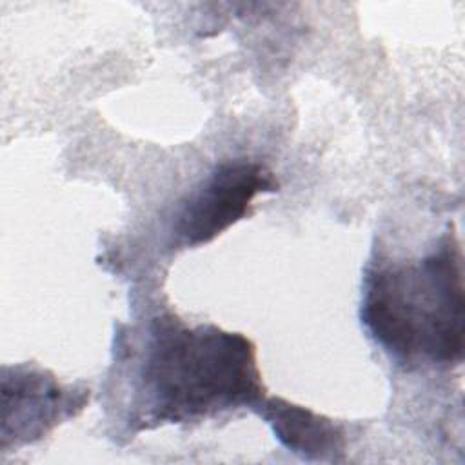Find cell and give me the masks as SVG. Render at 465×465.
Listing matches in <instances>:
<instances>
[{
    "label": "cell",
    "mask_w": 465,
    "mask_h": 465,
    "mask_svg": "<svg viewBox=\"0 0 465 465\" xmlns=\"http://www.w3.org/2000/svg\"><path fill=\"white\" fill-rule=\"evenodd\" d=\"M361 322L369 334L407 365H456L463 358L465 294L461 251L447 236L416 262L371 267Z\"/></svg>",
    "instance_id": "cell-2"
},
{
    "label": "cell",
    "mask_w": 465,
    "mask_h": 465,
    "mask_svg": "<svg viewBox=\"0 0 465 465\" xmlns=\"http://www.w3.org/2000/svg\"><path fill=\"white\" fill-rule=\"evenodd\" d=\"M256 407H262L260 416L289 450L307 460H336L341 452L343 434L331 420L280 398L260 401Z\"/></svg>",
    "instance_id": "cell-5"
},
{
    "label": "cell",
    "mask_w": 465,
    "mask_h": 465,
    "mask_svg": "<svg viewBox=\"0 0 465 465\" xmlns=\"http://www.w3.org/2000/svg\"><path fill=\"white\" fill-rule=\"evenodd\" d=\"M263 398L252 343L213 325L154 318L138 372V429L196 421Z\"/></svg>",
    "instance_id": "cell-1"
},
{
    "label": "cell",
    "mask_w": 465,
    "mask_h": 465,
    "mask_svg": "<svg viewBox=\"0 0 465 465\" xmlns=\"http://www.w3.org/2000/svg\"><path fill=\"white\" fill-rule=\"evenodd\" d=\"M278 191L272 173L256 162H225L182 205L173 232L178 243L196 247L247 214L252 198Z\"/></svg>",
    "instance_id": "cell-3"
},
{
    "label": "cell",
    "mask_w": 465,
    "mask_h": 465,
    "mask_svg": "<svg viewBox=\"0 0 465 465\" xmlns=\"http://www.w3.org/2000/svg\"><path fill=\"white\" fill-rule=\"evenodd\" d=\"M4 445L13 436L15 441H33L45 434L62 418L74 414L84 405V392H73L45 378L44 372L13 369V376L4 371Z\"/></svg>",
    "instance_id": "cell-4"
}]
</instances>
